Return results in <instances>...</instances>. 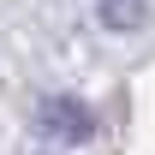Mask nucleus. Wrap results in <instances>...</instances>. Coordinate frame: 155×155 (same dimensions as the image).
I'll return each instance as SVG.
<instances>
[{"label": "nucleus", "instance_id": "nucleus-1", "mask_svg": "<svg viewBox=\"0 0 155 155\" xmlns=\"http://www.w3.org/2000/svg\"><path fill=\"white\" fill-rule=\"evenodd\" d=\"M36 125L48 137H60V143H90L96 137V114L84 101H72V96H42L36 101Z\"/></svg>", "mask_w": 155, "mask_h": 155}, {"label": "nucleus", "instance_id": "nucleus-2", "mask_svg": "<svg viewBox=\"0 0 155 155\" xmlns=\"http://www.w3.org/2000/svg\"><path fill=\"white\" fill-rule=\"evenodd\" d=\"M149 18V0H101V24L107 30H137Z\"/></svg>", "mask_w": 155, "mask_h": 155}]
</instances>
